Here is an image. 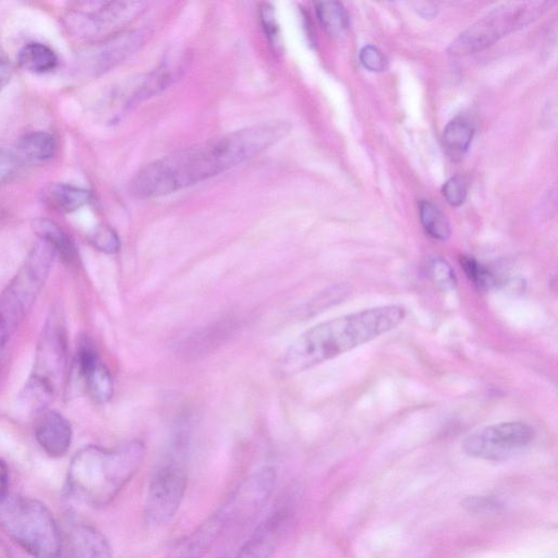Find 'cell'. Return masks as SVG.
I'll return each mask as SVG.
<instances>
[{"instance_id": "7c38bea8", "label": "cell", "mask_w": 558, "mask_h": 558, "mask_svg": "<svg viewBox=\"0 0 558 558\" xmlns=\"http://www.w3.org/2000/svg\"><path fill=\"white\" fill-rule=\"evenodd\" d=\"M276 484V471L264 468L247 477L218 512L222 525L253 517L267 501Z\"/></svg>"}, {"instance_id": "4fadbf2b", "label": "cell", "mask_w": 558, "mask_h": 558, "mask_svg": "<svg viewBox=\"0 0 558 558\" xmlns=\"http://www.w3.org/2000/svg\"><path fill=\"white\" fill-rule=\"evenodd\" d=\"M76 363L89 395L96 401L107 402L113 393V381L108 368L100 362L99 356L86 338L77 345Z\"/></svg>"}, {"instance_id": "44dd1931", "label": "cell", "mask_w": 558, "mask_h": 558, "mask_svg": "<svg viewBox=\"0 0 558 558\" xmlns=\"http://www.w3.org/2000/svg\"><path fill=\"white\" fill-rule=\"evenodd\" d=\"M473 134L472 123L464 117H457L445 126L442 143L449 151L462 154L469 148Z\"/></svg>"}, {"instance_id": "d6a6232c", "label": "cell", "mask_w": 558, "mask_h": 558, "mask_svg": "<svg viewBox=\"0 0 558 558\" xmlns=\"http://www.w3.org/2000/svg\"><path fill=\"white\" fill-rule=\"evenodd\" d=\"M0 558H10L9 551L1 541H0Z\"/></svg>"}, {"instance_id": "277c9868", "label": "cell", "mask_w": 558, "mask_h": 558, "mask_svg": "<svg viewBox=\"0 0 558 558\" xmlns=\"http://www.w3.org/2000/svg\"><path fill=\"white\" fill-rule=\"evenodd\" d=\"M66 330L62 310L53 306L35 351L32 374L22 393L21 402L29 412L41 413L59 390L66 366Z\"/></svg>"}, {"instance_id": "d6986e66", "label": "cell", "mask_w": 558, "mask_h": 558, "mask_svg": "<svg viewBox=\"0 0 558 558\" xmlns=\"http://www.w3.org/2000/svg\"><path fill=\"white\" fill-rule=\"evenodd\" d=\"M58 61L56 52L41 43H28L17 54L20 66L36 74L53 71L58 66Z\"/></svg>"}, {"instance_id": "d4e9b609", "label": "cell", "mask_w": 558, "mask_h": 558, "mask_svg": "<svg viewBox=\"0 0 558 558\" xmlns=\"http://www.w3.org/2000/svg\"><path fill=\"white\" fill-rule=\"evenodd\" d=\"M429 271L435 283L444 290L456 286V277L451 266L440 257H434L429 262Z\"/></svg>"}, {"instance_id": "603a6c76", "label": "cell", "mask_w": 558, "mask_h": 558, "mask_svg": "<svg viewBox=\"0 0 558 558\" xmlns=\"http://www.w3.org/2000/svg\"><path fill=\"white\" fill-rule=\"evenodd\" d=\"M420 219L425 231L434 239L445 241L450 235V226L442 211L429 201H421Z\"/></svg>"}, {"instance_id": "4316f807", "label": "cell", "mask_w": 558, "mask_h": 558, "mask_svg": "<svg viewBox=\"0 0 558 558\" xmlns=\"http://www.w3.org/2000/svg\"><path fill=\"white\" fill-rule=\"evenodd\" d=\"M92 243L105 253H114L119 250V238L108 226L98 227L90 236Z\"/></svg>"}, {"instance_id": "9c48e42d", "label": "cell", "mask_w": 558, "mask_h": 558, "mask_svg": "<svg viewBox=\"0 0 558 558\" xmlns=\"http://www.w3.org/2000/svg\"><path fill=\"white\" fill-rule=\"evenodd\" d=\"M145 8L140 1L78 2L64 15L68 33L78 39H95L133 20Z\"/></svg>"}, {"instance_id": "ac0fdd59", "label": "cell", "mask_w": 558, "mask_h": 558, "mask_svg": "<svg viewBox=\"0 0 558 558\" xmlns=\"http://www.w3.org/2000/svg\"><path fill=\"white\" fill-rule=\"evenodd\" d=\"M34 232L41 241L49 244L66 263L73 265L77 259V252L71 238L52 220L36 218L32 222Z\"/></svg>"}, {"instance_id": "6da1fadb", "label": "cell", "mask_w": 558, "mask_h": 558, "mask_svg": "<svg viewBox=\"0 0 558 558\" xmlns=\"http://www.w3.org/2000/svg\"><path fill=\"white\" fill-rule=\"evenodd\" d=\"M288 131L284 121L264 122L178 150L141 169L131 192L148 198L199 183L259 154Z\"/></svg>"}, {"instance_id": "1f68e13d", "label": "cell", "mask_w": 558, "mask_h": 558, "mask_svg": "<svg viewBox=\"0 0 558 558\" xmlns=\"http://www.w3.org/2000/svg\"><path fill=\"white\" fill-rule=\"evenodd\" d=\"M418 10L420 14L424 17H433L436 14V7L430 3H427V8L425 4V7L420 8Z\"/></svg>"}, {"instance_id": "2e32d148", "label": "cell", "mask_w": 558, "mask_h": 558, "mask_svg": "<svg viewBox=\"0 0 558 558\" xmlns=\"http://www.w3.org/2000/svg\"><path fill=\"white\" fill-rule=\"evenodd\" d=\"M35 437L39 446L51 457L65 454L72 441V427L59 412L45 410L35 425Z\"/></svg>"}, {"instance_id": "7a4b0ae2", "label": "cell", "mask_w": 558, "mask_h": 558, "mask_svg": "<svg viewBox=\"0 0 558 558\" xmlns=\"http://www.w3.org/2000/svg\"><path fill=\"white\" fill-rule=\"evenodd\" d=\"M405 317L401 305H381L322 322L300 335L284 351L286 374L307 371L396 328Z\"/></svg>"}, {"instance_id": "e0dca14e", "label": "cell", "mask_w": 558, "mask_h": 558, "mask_svg": "<svg viewBox=\"0 0 558 558\" xmlns=\"http://www.w3.org/2000/svg\"><path fill=\"white\" fill-rule=\"evenodd\" d=\"M92 197L88 190L66 183H51L41 192L43 202L61 213H72L86 205Z\"/></svg>"}, {"instance_id": "5bb4252c", "label": "cell", "mask_w": 558, "mask_h": 558, "mask_svg": "<svg viewBox=\"0 0 558 558\" xmlns=\"http://www.w3.org/2000/svg\"><path fill=\"white\" fill-rule=\"evenodd\" d=\"M63 545L65 558H113L107 537L87 523L72 524Z\"/></svg>"}, {"instance_id": "5b68a950", "label": "cell", "mask_w": 558, "mask_h": 558, "mask_svg": "<svg viewBox=\"0 0 558 558\" xmlns=\"http://www.w3.org/2000/svg\"><path fill=\"white\" fill-rule=\"evenodd\" d=\"M0 525L34 558H60L63 538L49 509L24 496H8L0 504Z\"/></svg>"}, {"instance_id": "4dcf8cb0", "label": "cell", "mask_w": 558, "mask_h": 558, "mask_svg": "<svg viewBox=\"0 0 558 558\" xmlns=\"http://www.w3.org/2000/svg\"><path fill=\"white\" fill-rule=\"evenodd\" d=\"M12 76L10 63L0 57V90L9 83Z\"/></svg>"}, {"instance_id": "ba28073f", "label": "cell", "mask_w": 558, "mask_h": 558, "mask_svg": "<svg viewBox=\"0 0 558 558\" xmlns=\"http://www.w3.org/2000/svg\"><path fill=\"white\" fill-rule=\"evenodd\" d=\"M547 7L548 2H522L495 9L461 33L450 45L449 53L465 56L481 51L537 19Z\"/></svg>"}, {"instance_id": "3957f363", "label": "cell", "mask_w": 558, "mask_h": 558, "mask_svg": "<svg viewBox=\"0 0 558 558\" xmlns=\"http://www.w3.org/2000/svg\"><path fill=\"white\" fill-rule=\"evenodd\" d=\"M144 457V444L136 439L111 448L86 446L69 464V492L90 507L107 506L136 474Z\"/></svg>"}, {"instance_id": "f1b7e54d", "label": "cell", "mask_w": 558, "mask_h": 558, "mask_svg": "<svg viewBox=\"0 0 558 558\" xmlns=\"http://www.w3.org/2000/svg\"><path fill=\"white\" fill-rule=\"evenodd\" d=\"M361 63L369 71L379 72L387 68V59L375 46H364L360 51Z\"/></svg>"}, {"instance_id": "484cf974", "label": "cell", "mask_w": 558, "mask_h": 558, "mask_svg": "<svg viewBox=\"0 0 558 558\" xmlns=\"http://www.w3.org/2000/svg\"><path fill=\"white\" fill-rule=\"evenodd\" d=\"M466 182L460 175H454L446 181L442 186V195L451 206H460L466 197Z\"/></svg>"}, {"instance_id": "83f0119b", "label": "cell", "mask_w": 558, "mask_h": 558, "mask_svg": "<svg viewBox=\"0 0 558 558\" xmlns=\"http://www.w3.org/2000/svg\"><path fill=\"white\" fill-rule=\"evenodd\" d=\"M259 15L264 32L270 45L276 49L279 41V27L275 19L274 8L268 3H263L259 8Z\"/></svg>"}, {"instance_id": "f546056e", "label": "cell", "mask_w": 558, "mask_h": 558, "mask_svg": "<svg viewBox=\"0 0 558 558\" xmlns=\"http://www.w3.org/2000/svg\"><path fill=\"white\" fill-rule=\"evenodd\" d=\"M9 496V468L0 458V504Z\"/></svg>"}, {"instance_id": "9a60e30c", "label": "cell", "mask_w": 558, "mask_h": 558, "mask_svg": "<svg viewBox=\"0 0 558 558\" xmlns=\"http://www.w3.org/2000/svg\"><path fill=\"white\" fill-rule=\"evenodd\" d=\"M288 521L286 509L272 512L240 547L233 558H269Z\"/></svg>"}, {"instance_id": "30bf717a", "label": "cell", "mask_w": 558, "mask_h": 558, "mask_svg": "<svg viewBox=\"0 0 558 558\" xmlns=\"http://www.w3.org/2000/svg\"><path fill=\"white\" fill-rule=\"evenodd\" d=\"M534 435V428L525 422H500L469 434L462 450L473 458L504 460L527 447Z\"/></svg>"}, {"instance_id": "7402d4cb", "label": "cell", "mask_w": 558, "mask_h": 558, "mask_svg": "<svg viewBox=\"0 0 558 558\" xmlns=\"http://www.w3.org/2000/svg\"><path fill=\"white\" fill-rule=\"evenodd\" d=\"M316 14L330 36H338L349 27V14L343 4L338 1L316 3Z\"/></svg>"}, {"instance_id": "8fae6325", "label": "cell", "mask_w": 558, "mask_h": 558, "mask_svg": "<svg viewBox=\"0 0 558 558\" xmlns=\"http://www.w3.org/2000/svg\"><path fill=\"white\" fill-rule=\"evenodd\" d=\"M148 28L113 34L84 50L78 60L88 74L97 75L118 65L136 52L150 37Z\"/></svg>"}, {"instance_id": "52a82bcc", "label": "cell", "mask_w": 558, "mask_h": 558, "mask_svg": "<svg viewBox=\"0 0 558 558\" xmlns=\"http://www.w3.org/2000/svg\"><path fill=\"white\" fill-rule=\"evenodd\" d=\"M187 485L185 450L179 439L156 465L148 484L144 518L150 525L170 521L180 508Z\"/></svg>"}, {"instance_id": "ffe728a7", "label": "cell", "mask_w": 558, "mask_h": 558, "mask_svg": "<svg viewBox=\"0 0 558 558\" xmlns=\"http://www.w3.org/2000/svg\"><path fill=\"white\" fill-rule=\"evenodd\" d=\"M54 149L53 136L44 131L29 132L17 142L20 155L31 161H46L52 157Z\"/></svg>"}, {"instance_id": "8992f818", "label": "cell", "mask_w": 558, "mask_h": 558, "mask_svg": "<svg viewBox=\"0 0 558 558\" xmlns=\"http://www.w3.org/2000/svg\"><path fill=\"white\" fill-rule=\"evenodd\" d=\"M54 250L39 240L0 293V352L31 310L52 267Z\"/></svg>"}, {"instance_id": "cb8c5ba5", "label": "cell", "mask_w": 558, "mask_h": 558, "mask_svg": "<svg viewBox=\"0 0 558 558\" xmlns=\"http://www.w3.org/2000/svg\"><path fill=\"white\" fill-rule=\"evenodd\" d=\"M460 265L469 280L481 291H488L497 286L495 275L472 256H461Z\"/></svg>"}]
</instances>
